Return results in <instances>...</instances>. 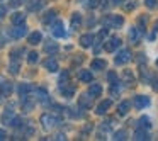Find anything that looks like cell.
Listing matches in <instances>:
<instances>
[{
  "instance_id": "cell-1",
  "label": "cell",
  "mask_w": 158,
  "mask_h": 141,
  "mask_svg": "<svg viewBox=\"0 0 158 141\" xmlns=\"http://www.w3.org/2000/svg\"><path fill=\"white\" fill-rule=\"evenodd\" d=\"M124 24V19L121 15H106L104 19V26L107 29H114V27H121Z\"/></svg>"
},
{
  "instance_id": "cell-2",
  "label": "cell",
  "mask_w": 158,
  "mask_h": 141,
  "mask_svg": "<svg viewBox=\"0 0 158 141\" xmlns=\"http://www.w3.org/2000/svg\"><path fill=\"white\" fill-rule=\"evenodd\" d=\"M41 122L44 129H53L60 124V119L56 116H51V114H43L41 116Z\"/></svg>"
},
{
  "instance_id": "cell-3",
  "label": "cell",
  "mask_w": 158,
  "mask_h": 141,
  "mask_svg": "<svg viewBox=\"0 0 158 141\" xmlns=\"http://www.w3.org/2000/svg\"><path fill=\"white\" fill-rule=\"evenodd\" d=\"M119 46H121V39L117 38V36H112V38L107 39V43H104V49H106L107 53H114Z\"/></svg>"
},
{
  "instance_id": "cell-4",
  "label": "cell",
  "mask_w": 158,
  "mask_h": 141,
  "mask_svg": "<svg viewBox=\"0 0 158 141\" xmlns=\"http://www.w3.org/2000/svg\"><path fill=\"white\" fill-rule=\"evenodd\" d=\"M131 58H133V55H131L129 49H121L114 61H116V65H126L127 61H131Z\"/></svg>"
},
{
  "instance_id": "cell-5",
  "label": "cell",
  "mask_w": 158,
  "mask_h": 141,
  "mask_svg": "<svg viewBox=\"0 0 158 141\" xmlns=\"http://www.w3.org/2000/svg\"><path fill=\"white\" fill-rule=\"evenodd\" d=\"M51 32L55 38H65L66 36V31H65V26H63L61 21H55L51 26Z\"/></svg>"
},
{
  "instance_id": "cell-6",
  "label": "cell",
  "mask_w": 158,
  "mask_h": 141,
  "mask_svg": "<svg viewBox=\"0 0 158 141\" xmlns=\"http://www.w3.org/2000/svg\"><path fill=\"white\" fill-rule=\"evenodd\" d=\"M27 34V26L22 22V24H15V27L10 31V36L12 38H15V39H21V38H24V36Z\"/></svg>"
},
{
  "instance_id": "cell-7",
  "label": "cell",
  "mask_w": 158,
  "mask_h": 141,
  "mask_svg": "<svg viewBox=\"0 0 158 141\" xmlns=\"http://www.w3.org/2000/svg\"><path fill=\"white\" fill-rule=\"evenodd\" d=\"M12 83L7 80H0V97H9L12 93Z\"/></svg>"
},
{
  "instance_id": "cell-8",
  "label": "cell",
  "mask_w": 158,
  "mask_h": 141,
  "mask_svg": "<svg viewBox=\"0 0 158 141\" xmlns=\"http://www.w3.org/2000/svg\"><path fill=\"white\" fill-rule=\"evenodd\" d=\"M134 106H136V109H144V107H148V106H150V97L136 95V97H134Z\"/></svg>"
},
{
  "instance_id": "cell-9",
  "label": "cell",
  "mask_w": 158,
  "mask_h": 141,
  "mask_svg": "<svg viewBox=\"0 0 158 141\" xmlns=\"http://www.w3.org/2000/svg\"><path fill=\"white\" fill-rule=\"evenodd\" d=\"M44 5H46L44 0H31L27 4V9H29V12H38V10H41Z\"/></svg>"
},
{
  "instance_id": "cell-10",
  "label": "cell",
  "mask_w": 158,
  "mask_h": 141,
  "mask_svg": "<svg viewBox=\"0 0 158 141\" xmlns=\"http://www.w3.org/2000/svg\"><path fill=\"white\" fill-rule=\"evenodd\" d=\"M92 95H89V93H85V95H82L78 99V106L82 107V109H90V106H92Z\"/></svg>"
},
{
  "instance_id": "cell-11",
  "label": "cell",
  "mask_w": 158,
  "mask_h": 141,
  "mask_svg": "<svg viewBox=\"0 0 158 141\" xmlns=\"http://www.w3.org/2000/svg\"><path fill=\"white\" fill-rule=\"evenodd\" d=\"M110 106H112V100H110V99H106L104 102H100L99 106H97V110H95V112L99 114V116H102V114H106L107 110H109Z\"/></svg>"
},
{
  "instance_id": "cell-12",
  "label": "cell",
  "mask_w": 158,
  "mask_h": 141,
  "mask_svg": "<svg viewBox=\"0 0 158 141\" xmlns=\"http://www.w3.org/2000/svg\"><path fill=\"white\" fill-rule=\"evenodd\" d=\"M58 49H60L58 43H55V41L44 43V51L48 53V55H56V53H58Z\"/></svg>"
},
{
  "instance_id": "cell-13",
  "label": "cell",
  "mask_w": 158,
  "mask_h": 141,
  "mask_svg": "<svg viewBox=\"0 0 158 141\" xmlns=\"http://www.w3.org/2000/svg\"><path fill=\"white\" fill-rule=\"evenodd\" d=\"M44 68L48 70V72H53V73H55V72H58V70H60V66H58V61H56L55 58H48V60L44 61Z\"/></svg>"
},
{
  "instance_id": "cell-14",
  "label": "cell",
  "mask_w": 158,
  "mask_h": 141,
  "mask_svg": "<svg viewBox=\"0 0 158 141\" xmlns=\"http://www.w3.org/2000/svg\"><path fill=\"white\" fill-rule=\"evenodd\" d=\"M92 44H94V36L92 34H83L82 38H80V46H82V48H90Z\"/></svg>"
},
{
  "instance_id": "cell-15",
  "label": "cell",
  "mask_w": 158,
  "mask_h": 141,
  "mask_svg": "<svg viewBox=\"0 0 158 141\" xmlns=\"http://www.w3.org/2000/svg\"><path fill=\"white\" fill-rule=\"evenodd\" d=\"M15 117V114H14V110L12 109H7L4 112V116H2V122L5 124V126H10V122H12V119Z\"/></svg>"
},
{
  "instance_id": "cell-16",
  "label": "cell",
  "mask_w": 158,
  "mask_h": 141,
  "mask_svg": "<svg viewBox=\"0 0 158 141\" xmlns=\"http://www.w3.org/2000/svg\"><path fill=\"white\" fill-rule=\"evenodd\" d=\"M133 138H134V139H138V141H143V139H150V134H148L144 129H141V127H138V129L134 131Z\"/></svg>"
},
{
  "instance_id": "cell-17",
  "label": "cell",
  "mask_w": 158,
  "mask_h": 141,
  "mask_svg": "<svg viewBox=\"0 0 158 141\" xmlns=\"http://www.w3.org/2000/svg\"><path fill=\"white\" fill-rule=\"evenodd\" d=\"M34 93H36V99H38L39 102H48L49 95H48V92H46L44 89H36Z\"/></svg>"
},
{
  "instance_id": "cell-18",
  "label": "cell",
  "mask_w": 158,
  "mask_h": 141,
  "mask_svg": "<svg viewBox=\"0 0 158 141\" xmlns=\"http://www.w3.org/2000/svg\"><path fill=\"white\" fill-rule=\"evenodd\" d=\"M41 39H43L41 32H39V31H34V32H31V36H29V44L36 46V44H39V43H41Z\"/></svg>"
},
{
  "instance_id": "cell-19",
  "label": "cell",
  "mask_w": 158,
  "mask_h": 141,
  "mask_svg": "<svg viewBox=\"0 0 158 141\" xmlns=\"http://www.w3.org/2000/svg\"><path fill=\"white\" fill-rule=\"evenodd\" d=\"M100 93H102V87L99 85V83H92L89 89V95L92 97H100Z\"/></svg>"
},
{
  "instance_id": "cell-20",
  "label": "cell",
  "mask_w": 158,
  "mask_h": 141,
  "mask_svg": "<svg viewBox=\"0 0 158 141\" xmlns=\"http://www.w3.org/2000/svg\"><path fill=\"white\" fill-rule=\"evenodd\" d=\"M78 78L82 80V82H85V83H90L94 80V77H92V73H90L89 70H82V72L78 73Z\"/></svg>"
},
{
  "instance_id": "cell-21",
  "label": "cell",
  "mask_w": 158,
  "mask_h": 141,
  "mask_svg": "<svg viewBox=\"0 0 158 141\" xmlns=\"http://www.w3.org/2000/svg\"><path fill=\"white\" fill-rule=\"evenodd\" d=\"M129 39H131V43L138 44V43H139V29H138V27H131V31H129Z\"/></svg>"
},
{
  "instance_id": "cell-22",
  "label": "cell",
  "mask_w": 158,
  "mask_h": 141,
  "mask_svg": "<svg viewBox=\"0 0 158 141\" xmlns=\"http://www.w3.org/2000/svg\"><path fill=\"white\" fill-rule=\"evenodd\" d=\"M92 70H97V72H100V70H104L107 66V63H106V60H94L92 61Z\"/></svg>"
},
{
  "instance_id": "cell-23",
  "label": "cell",
  "mask_w": 158,
  "mask_h": 141,
  "mask_svg": "<svg viewBox=\"0 0 158 141\" xmlns=\"http://www.w3.org/2000/svg\"><path fill=\"white\" fill-rule=\"evenodd\" d=\"M129 107H131V102L129 100H124V102H121L119 106H117V112H119L121 116H124V114H127Z\"/></svg>"
},
{
  "instance_id": "cell-24",
  "label": "cell",
  "mask_w": 158,
  "mask_h": 141,
  "mask_svg": "<svg viewBox=\"0 0 158 141\" xmlns=\"http://www.w3.org/2000/svg\"><path fill=\"white\" fill-rule=\"evenodd\" d=\"M138 127H141V129H150L151 127V121H150V117H139L138 119Z\"/></svg>"
},
{
  "instance_id": "cell-25",
  "label": "cell",
  "mask_w": 158,
  "mask_h": 141,
  "mask_svg": "<svg viewBox=\"0 0 158 141\" xmlns=\"http://www.w3.org/2000/svg\"><path fill=\"white\" fill-rule=\"evenodd\" d=\"M17 90H19V95H21V97H26V95H27V93L32 90V87L29 85V83H22V85H19Z\"/></svg>"
},
{
  "instance_id": "cell-26",
  "label": "cell",
  "mask_w": 158,
  "mask_h": 141,
  "mask_svg": "<svg viewBox=\"0 0 158 141\" xmlns=\"http://www.w3.org/2000/svg\"><path fill=\"white\" fill-rule=\"evenodd\" d=\"M55 19H56V10H49L44 14L43 22H44V24H49V22H55Z\"/></svg>"
},
{
  "instance_id": "cell-27",
  "label": "cell",
  "mask_w": 158,
  "mask_h": 141,
  "mask_svg": "<svg viewBox=\"0 0 158 141\" xmlns=\"http://www.w3.org/2000/svg\"><path fill=\"white\" fill-rule=\"evenodd\" d=\"M80 24H82V15L80 14H73L72 15V29H78L80 27Z\"/></svg>"
},
{
  "instance_id": "cell-28",
  "label": "cell",
  "mask_w": 158,
  "mask_h": 141,
  "mask_svg": "<svg viewBox=\"0 0 158 141\" xmlns=\"http://www.w3.org/2000/svg\"><path fill=\"white\" fill-rule=\"evenodd\" d=\"M26 21V15L22 14V12H15L14 15H12V24H22V22Z\"/></svg>"
},
{
  "instance_id": "cell-29",
  "label": "cell",
  "mask_w": 158,
  "mask_h": 141,
  "mask_svg": "<svg viewBox=\"0 0 158 141\" xmlns=\"http://www.w3.org/2000/svg\"><path fill=\"white\" fill-rule=\"evenodd\" d=\"M114 139H119V141H124V139H127V133L126 131H116V133H114Z\"/></svg>"
},
{
  "instance_id": "cell-30",
  "label": "cell",
  "mask_w": 158,
  "mask_h": 141,
  "mask_svg": "<svg viewBox=\"0 0 158 141\" xmlns=\"http://www.w3.org/2000/svg\"><path fill=\"white\" fill-rule=\"evenodd\" d=\"M19 68H21V66H19V61H17V60H10V73L17 75V73H19Z\"/></svg>"
},
{
  "instance_id": "cell-31",
  "label": "cell",
  "mask_w": 158,
  "mask_h": 141,
  "mask_svg": "<svg viewBox=\"0 0 158 141\" xmlns=\"http://www.w3.org/2000/svg\"><path fill=\"white\" fill-rule=\"evenodd\" d=\"M38 53H36V51H32V53H29V55H27V61H29V65H34V63H38Z\"/></svg>"
},
{
  "instance_id": "cell-32",
  "label": "cell",
  "mask_w": 158,
  "mask_h": 141,
  "mask_svg": "<svg viewBox=\"0 0 158 141\" xmlns=\"http://www.w3.org/2000/svg\"><path fill=\"white\" fill-rule=\"evenodd\" d=\"M107 80H109L110 85H112V83H117V82H119V78H117V73H116V72H109V73H107Z\"/></svg>"
},
{
  "instance_id": "cell-33",
  "label": "cell",
  "mask_w": 158,
  "mask_h": 141,
  "mask_svg": "<svg viewBox=\"0 0 158 141\" xmlns=\"http://www.w3.org/2000/svg\"><path fill=\"white\" fill-rule=\"evenodd\" d=\"M124 78H126V80H127V82H131V85H133V82H134V77H133V75H131V73H129V72H126V73H124Z\"/></svg>"
},
{
  "instance_id": "cell-34",
  "label": "cell",
  "mask_w": 158,
  "mask_h": 141,
  "mask_svg": "<svg viewBox=\"0 0 158 141\" xmlns=\"http://www.w3.org/2000/svg\"><path fill=\"white\" fill-rule=\"evenodd\" d=\"M144 2H146V5H148L150 9H155V7H156V0H144Z\"/></svg>"
},
{
  "instance_id": "cell-35",
  "label": "cell",
  "mask_w": 158,
  "mask_h": 141,
  "mask_svg": "<svg viewBox=\"0 0 158 141\" xmlns=\"http://www.w3.org/2000/svg\"><path fill=\"white\" fill-rule=\"evenodd\" d=\"M5 14H7V9H5L4 5H0V21L5 17Z\"/></svg>"
},
{
  "instance_id": "cell-36",
  "label": "cell",
  "mask_w": 158,
  "mask_h": 141,
  "mask_svg": "<svg viewBox=\"0 0 158 141\" xmlns=\"http://www.w3.org/2000/svg\"><path fill=\"white\" fill-rule=\"evenodd\" d=\"M87 5H89L90 9H94V7H97V5H99V0H89V4H87Z\"/></svg>"
},
{
  "instance_id": "cell-37",
  "label": "cell",
  "mask_w": 158,
  "mask_h": 141,
  "mask_svg": "<svg viewBox=\"0 0 158 141\" xmlns=\"http://www.w3.org/2000/svg\"><path fill=\"white\" fill-rule=\"evenodd\" d=\"M24 2H26V0H12V2H10V5H12V7H17V5L24 4Z\"/></svg>"
},
{
  "instance_id": "cell-38",
  "label": "cell",
  "mask_w": 158,
  "mask_h": 141,
  "mask_svg": "<svg viewBox=\"0 0 158 141\" xmlns=\"http://www.w3.org/2000/svg\"><path fill=\"white\" fill-rule=\"evenodd\" d=\"M153 90L158 92V77H153Z\"/></svg>"
},
{
  "instance_id": "cell-39",
  "label": "cell",
  "mask_w": 158,
  "mask_h": 141,
  "mask_svg": "<svg viewBox=\"0 0 158 141\" xmlns=\"http://www.w3.org/2000/svg\"><path fill=\"white\" fill-rule=\"evenodd\" d=\"M2 139H7V134H5L4 129H0V141H2Z\"/></svg>"
},
{
  "instance_id": "cell-40",
  "label": "cell",
  "mask_w": 158,
  "mask_h": 141,
  "mask_svg": "<svg viewBox=\"0 0 158 141\" xmlns=\"http://www.w3.org/2000/svg\"><path fill=\"white\" fill-rule=\"evenodd\" d=\"M124 0H112V5H121Z\"/></svg>"
},
{
  "instance_id": "cell-41",
  "label": "cell",
  "mask_w": 158,
  "mask_h": 141,
  "mask_svg": "<svg viewBox=\"0 0 158 141\" xmlns=\"http://www.w3.org/2000/svg\"><path fill=\"white\" fill-rule=\"evenodd\" d=\"M134 7H136V4H129V5H126V9H127V10H133Z\"/></svg>"
},
{
  "instance_id": "cell-42",
  "label": "cell",
  "mask_w": 158,
  "mask_h": 141,
  "mask_svg": "<svg viewBox=\"0 0 158 141\" xmlns=\"http://www.w3.org/2000/svg\"><path fill=\"white\" fill-rule=\"evenodd\" d=\"M155 31L158 32V22H156V24H155Z\"/></svg>"
},
{
  "instance_id": "cell-43",
  "label": "cell",
  "mask_w": 158,
  "mask_h": 141,
  "mask_svg": "<svg viewBox=\"0 0 158 141\" xmlns=\"http://www.w3.org/2000/svg\"><path fill=\"white\" fill-rule=\"evenodd\" d=\"M156 66H158V60H156Z\"/></svg>"
}]
</instances>
